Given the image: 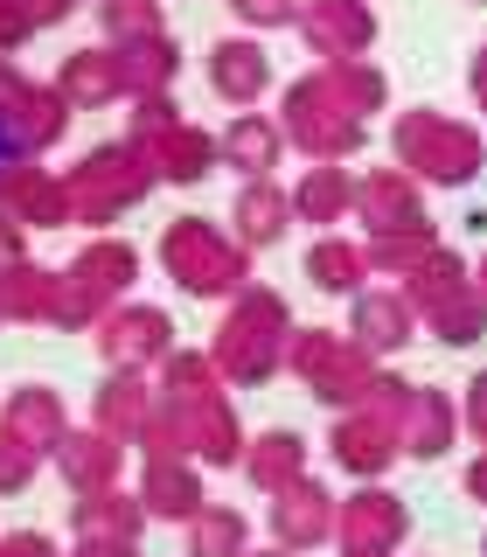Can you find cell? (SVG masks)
I'll list each match as a JSON object with an SVG mask.
<instances>
[{
    "label": "cell",
    "instance_id": "5",
    "mask_svg": "<svg viewBox=\"0 0 487 557\" xmlns=\"http://www.w3.org/2000/svg\"><path fill=\"white\" fill-rule=\"evenodd\" d=\"M313 272H321V286H355V251H321Z\"/></svg>",
    "mask_w": 487,
    "mask_h": 557
},
{
    "label": "cell",
    "instance_id": "12",
    "mask_svg": "<svg viewBox=\"0 0 487 557\" xmlns=\"http://www.w3.org/2000/svg\"><path fill=\"white\" fill-rule=\"evenodd\" d=\"M480 98H487V63H480Z\"/></svg>",
    "mask_w": 487,
    "mask_h": 557
},
{
    "label": "cell",
    "instance_id": "7",
    "mask_svg": "<svg viewBox=\"0 0 487 557\" xmlns=\"http://www.w3.org/2000/svg\"><path fill=\"white\" fill-rule=\"evenodd\" d=\"M390 522H404V516L383 509V495H370V502L355 509V530H362V536H390Z\"/></svg>",
    "mask_w": 487,
    "mask_h": 557
},
{
    "label": "cell",
    "instance_id": "2",
    "mask_svg": "<svg viewBox=\"0 0 487 557\" xmlns=\"http://www.w3.org/2000/svg\"><path fill=\"white\" fill-rule=\"evenodd\" d=\"M258 77H265L258 49H244V42H223V49H216V84H223V91L251 98V91H258Z\"/></svg>",
    "mask_w": 487,
    "mask_h": 557
},
{
    "label": "cell",
    "instance_id": "10",
    "mask_svg": "<svg viewBox=\"0 0 487 557\" xmlns=\"http://www.w3.org/2000/svg\"><path fill=\"white\" fill-rule=\"evenodd\" d=\"M70 91H77V98H104V70H98V63H77V77H70Z\"/></svg>",
    "mask_w": 487,
    "mask_h": 557
},
{
    "label": "cell",
    "instance_id": "4",
    "mask_svg": "<svg viewBox=\"0 0 487 557\" xmlns=\"http://www.w3.org/2000/svg\"><path fill=\"white\" fill-rule=\"evenodd\" d=\"M390 327L404 335V313H397L390 300H370V307H362V335H370V342H390Z\"/></svg>",
    "mask_w": 487,
    "mask_h": 557
},
{
    "label": "cell",
    "instance_id": "6",
    "mask_svg": "<svg viewBox=\"0 0 487 557\" xmlns=\"http://www.w3.org/2000/svg\"><path fill=\"white\" fill-rule=\"evenodd\" d=\"M278 216H286V209H278L272 196H251V202H244V223H251V237H272Z\"/></svg>",
    "mask_w": 487,
    "mask_h": 557
},
{
    "label": "cell",
    "instance_id": "1",
    "mask_svg": "<svg viewBox=\"0 0 487 557\" xmlns=\"http://www.w3.org/2000/svg\"><path fill=\"white\" fill-rule=\"evenodd\" d=\"M313 42L335 49V42H370V14L348 8V0H327V8H313Z\"/></svg>",
    "mask_w": 487,
    "mask_h": 557
},
{
    "label": "cell",
    "instance_id": "3",
    "mask_svg": "<svg viewBox=\"0 0 487 557\" xmlns=\"http://www.w3.org/2000/svg\"><path fill=\"white\" fill-rule=\"evenodd\" d=\"M230 153H237L244 168H265V161H272V133H265V126H237Z\"/></svg>",
    "mask_w": 487,
    "mask_h": 557
},
{
    "label": "cell",
    "instance_id": "8",
    "mask_svg": "<svg viewBox=\"0 0 487 557\" xmlns=\"http://www.w3.org/2000/svg\"><path fill=\"white\" fill-rule=\"evenodd\" d=\"M307 209H313V216H335V209H341V188L327 182V174H321V182H307Z\"/></svg>",
    "mask_w": 487,
    "mask_h": 557
},
{
    "label": "cell",
    "instance_id": "11",
    "mask_svg": "<svg viewBox=\"0 0 487 557\" xmlns=\"http://www.w3.org/2000/svg\"><path fill=\"white\" fill-rule=\"evenodd\" d=\"M237 8H244V14H258V22H286L292 0H237Z\"/></svg>",
    "mask_w": 487,
    "mask_h": 557
},
{
    "label": "cell",
    "instance_id": "9",
    "mask_svg": "<svg viewBox=\"0 0 487 557\" xmlns=\"http://www.w3.org/2000/svg\"><path fill=\"white\" fill-rule=\"evenodd\" d=\"M223 550H237V522H209L202 530V557H223Z\"/></svg>",
    "mask_w": 487,
    "mask_h": 557
}]
</instances>
